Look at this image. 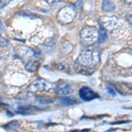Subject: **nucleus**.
<instances>
[{
  "mask_svg": "<svg viewBox=\"0 0 132 132\" xmlns=\"http://www.w3.org/2000/svg\"><path fill=\"white\" fill-rule=\"evenodd\" d=\"M100 60V51L95 48H89L82 51L81 54L77 58L76 63L88 69H93L97 64H99Z\"/></svg>",
  "mask_w": 132,
  "mask_h": 132,
  "instance_id": "f257e3e1",
  "label": "nucleus"
},
{
  "mask_svg": "<svg viewBox=\"0 0 132 132\" xmlns=\"http://www.w3.org/2000/svg\"><path fill=\"white\" fill-rule=\"evenodd\" d=\"M81 42L85 46H91L98 41V30L96 27L87 26L80 32Z\"/></svg>",
  "mask_w": 132,
  "mask_h": 132,
  "instance_id": "f03ea898",
  "label": "nucleus"
},
{
  "mask_svg": "<svg viewBox=\"0 0 132 132\" xmlns=\"http://www.w3.org/2000/svg\"><path fill=\"white\" fill-rule=\"evenodd\" d=\"M76 17V12L72 6H64L59 11L56 15L57 21L62 25H68L74 20Z\"/></svg>",
  "mask_w": 132,
  "mask_h": 132,
  "instance_id": "7ed1b4c3",
  "label": "nucleus"
},
{
  "mask_svg": "<svg viewBox=\"0 0 132 132\" xmlns=\"http://www.w3.org/2000/svg\"><path fill=\"white\" fill-rule=\"evenodd\" d=\"M55 84L45 80L43 78H37L33 84L29 86L28 90L34 93H44V92H50L54 89Z\"/></svg>",
  "mask_w": 132,
  "mask_h": 132,
  "instance_id": "20e7f679",
  "label": "nucleus"
},
{
  "mask_svg": "<svg viewBox=\"0 0 132 132\" xmlns=\"http://www.w3.org/2000/svg\"><path fill=\"white\" fill-rule=\"evenodd\" d=\"M102 26L105 27L106 29H109V30H114V29L118 28L121 25V21L118 20V18L114 16H104L101 19Z\"/></svg>",
  "mask_w": 132,
  "mask_h": 132,
  "instance_id": "39448f33",
  "label": "nucleus"
},
{
  "mask_svg": "<svg viewBox=\"0 0 132 132\" xmlns=\"http://www.w3.org/2000/svg\"><path fill=\"white\" fill-rule=\"evenodd\" d=\"M78 94H79V97L85 101H90L100 97L95 92H93L90 87L87 86H83L78 92Z\"/></svg>",
  "mask_w": 132,
  "mask_h": 132,
  "instance_id": "423d86ee",
  "label": "nucleus"
},
{
  "mask_svg": "<svg viewBox=\"0 0 132 132\" xmlns=\"http://www.w3.org/2000/svg\"><path fill=\"white\" fill-rule=\"evenodd\" d=\"M56 93L59 96H66V95H70L72 93L71 87L70 84L67 82H62L58 86L56 87Z\"/></svg>",
  "mask_w": 132,
  "mask_h": 132,
  "instance_id": "0eeeda50",
  "label": "nucleus"
},
{
  "mask_svg": "<svg viewBox=\"0 0 132 132\" xmlns=\"http://www.w3.org/2000/svg\"><path fill=\"white\" fill-rule=\"evenodd\" d=\"M40 66V63L38 61H28L25 63V68L29 72H35Z\"/></svg>",
  "mask_w": 132,
  "mask_h": 132,
  "instance_id": "6e6552de",
  "label": "nucleus"
},
{
  "mask_svg": "<svg viewBox=\"0 0 132 132\" xmlns=\"http://www.w3.org/2000/svg\"><path fill=\"white\" fill-rule=\"evenodd\" d=\"M59 101H60L62 105H64V106H71L77 103V101L74 98H71L68 96V95H66V96H61L59 98Z\"/></svg>",
  "mask_w": 132,
  "mask_h": 132,
  "instance_id": "1a4fd4ad",
  "label": "nucleus"
},
{
  "mask_svg": "<svg viewBox=\"0 0 132 132\" xmlns=\"http://www.w3.org/2000/svg\"><path fill=\"white\" fill-rule=\"evenodd\" d=\"M102 10L106 12H110L116 10V5L110 0H104L102 3Z\"/></svg>",
  "mask_w": 132,
  "mask_h": 132,
  "instance_id": "9d476101",
  "label": "nucleus"
},
{
  "mask_svg": "<svg viewBox=\"0 0 132 132\" xmlns=\"http://www.w3.org/2000/svg\"><path fill=\"white\" fill-rule=\"evenodd\" d=\"M74 68H75L76 71L78 72V73H80L82 74V75H90L93 72V71L92 69H88V68H86V67H83L81 65H78L75 63V65H74Z\"/></svg>",
  "mask_w": 132,
  "mask_h": 132,
  "instance_id": "9b49d317",
  "label": "nucleus"
},
{
  "mask_svg": "<svg viewBox=\"0 0 132 132\" xmlns=\"http://www.w3.org/2000/svg\"><path fill=\"white\" fill-rule=\"evenodd\" d=\"M107 39V30L102 25L100 26V30L98 31V42L99 43H102Z\"/></svg>",
  "mask_w": 132,
  "mask_h": 132,
  "instance_id": "f8f14e48",
  "label": "nucleus"
},
{
  "mask_svg": "<svg viewBox=\"0 0 132 132\" xmlns=\"http://www.w3.org/2000/svg\"><path fill=\"white\" fill-rule=\"evenodd\" d=\"M17 127H19V122L18 121H13V122H11L8 123L6 126H5V129H16Z\"/></svg>",
  "mask_w": 132,
  "mask_h": 132,
  "instance_id": "ddd939ff",
  "label": "nucleus"
},
{
  "mask_svg": "<svg viewBox=\"0 0 132 132\" xmlns=\"http://www.w3.org/2000/svg\"><path fill=\"white\" fill-rule=\"evenodd\" d=\"M56 69L61 70V71H69V67H68V65H66L65 63H57V64H56Z\"/></svg>",
  "mask_w": 132,
  "mask_h": 132,
  "instance_id": "4468645a",
  "label": "nucleus"
},
{
  "mask_svg": "<svg viewBox=\"0 0 132 132\" xmlns=\"http://www.w3.org/2000/svg\"><path fill=\"white\" fill-rule=\"evenodd\" d=\"M8 45V41L0 35V47H5Z\"/></svg>",
  "mask_w": 132,
  "mask_h": 132,
  "instance_id": "2eb2a0df",
  "label": "nucleus"
},
{
  "mask_svg": "<svg viewBox=\"0 0 132 132\" xmlns=\"http://www.w3.org/2000/svg\"><path fill=\"white\" fill-rule=\"evenodd\" d=\"M12 0H0V9L4 8L5 6H6L10 2H12Z\"/></svg>",
  "mask_w": 132,
  "mask_h": 132,
  "instance_id": "dca6fc26",
  "label": "nucleus"
},
{
  "mask_svg": "<svg viewBox=\"0 0 132 132\" xmlns=\"http://www.w3.org/2000/svg\"><path fill=\"white\" fill-rule=\"evenodd\" d=\"M38 100L40 101V102H42V103H50V102L53 101V100L48 99V98H45V97H43V98L39 97V98H38Z\"/></svg>",
  "mask_w": 132,
  "mask_h": 132,
  "instance_id": "f3484780",
  "label": "nucleus"
},
{
  "mask_svg": "<svg viewBox=\"0 0 132 132\" xmlns=\"http://www.w3.org/2000/svg\"><path fill=\"white\" fill-rule=\"evenodd\" d=\"M44 1H45L47 4H48V5H54V4L58 3V2L62 1V0H44Z\"/></svg>",
  "mask_w": 132,
  "mask_h": 132,
  "instance_id": "a211bd4d",
  "label": "nucleus"
},
{
  "mask_svg": "<svg viewBox=\"0 0 132 132\" xmlns=\"http://www.w3.org/2000/svg\"><path fill=\"white\" fill-rule=\"evenodd\" d=\"M126 19H127V20L129 21V23H130V25L132 26V13L131 14H129V15H127L126 16Z\"/></svg>",
  "mask_w": 132,
  "mask_h": 132,
  "instance_id": "6ab92c4d",
  "label": "nucleus"
},
{
  "mask_svg": "<svg viewBox=\"0 0 132 132\" xmlns=\"http://www.w3.org/2000/svg\"><path fill=\"white\" fill-rule=\"evenodd\" d=\"M76 1V3L78 4V5H81L82 4H83V2L85 1V0H75Z\"/></svg>",
  "mask_w": 132,
  "mask_h": 132,
  "instance_id": "aec40b11",
  "label": "nucleus"
},
{
  "mask_svg": "<svg viewBox=\"0 0 132 132\" xmlns=\"http://www.w3.org/2000/svg\"><path fill=\"white\" fill-rule=\"evenodd\" d=\"M122 1L128 4V5H132V0H122Z\"/></svg>",
  "mask_w": 132,
  "mask_h": 132,
  "instance_id": "412c9836",
  "label": "nucleus"
},
{
  "mask_svg": "<svg viewBox=\"0 0 132 132\" xmlns=\"http://www.w3.org/2000/svg\"><path fill=\"white\" fill-rule=\"evenodd\" d=\"M3 29V24H2V21L0 20V30H2Z\"/></svg>",
  "mask_w": 132,
  "mask_h": 132,
  "instance_id": "4be33fe9",
  "label": "nucleus"
},
{
  "mask_svg": "<svg viewBox=\"0 0 132 132\" xmlns=\"http://www.w3.org/2000/svg\"><path fill=\"white\" fill-rule=\"evenodd\" d=\"M0 101H2V99H1V97H0Z\"/></svg>",
  "mask_w": 132,
  "mask_h": 132,
  "instance_id": "5701e85b",
  "label": "nucleus"
},
{
  "mask_svg": "<svg viewBox=\"0 0 132 132\" xmlns=\"http://www.w3.org/2000/svg\"><path fill=\"white\" fill-rule=\"evenodd\" d=\"M0 78H1V72H0Z\"/></svg>",
  "mask_w": 132,
  "mask_h": 132,
  "instance_id": "b1692460",
  "label": "nucleus"
}]
</instances>
